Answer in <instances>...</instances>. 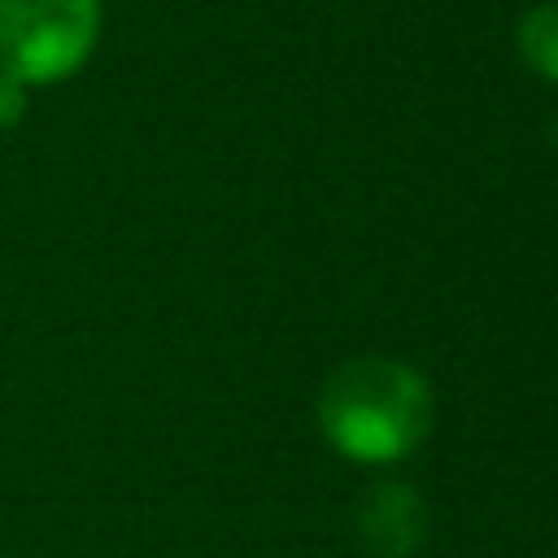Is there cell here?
Returning a JSON list of instances; mask_svg holds the SVG:
<instances>
[{
    "label": "cell",
    "mask_w": 558,
    "mask_h": 558,
    "mask_svg": "<svg viewBox=\"0 0 558 558\" xmlns=\"http://www.w3.org/2000/svg\"><path fill=\"white\" fill-rule=\"evenodd\" d=\"M436 397L418 366L384 353L340 362L318 392L323 436L353 462H397L432 432Z\"/></svg>",
    "instance_id": "obj_1"
},
{
    "label": "cell",
    "mask_w": 558,
    "mask_h": 558,
    "mask_svg": "<svg viewBox=\"0 0 558 558\" xmlns=\"http://www.w3.org/2000/svg\"><path fill=\"white\" fill-rule=\"evenodd\" d=\"M100 35V0H0V78L17 87L74 74Z\"/></svg>",
    "instance_id": "obj_2"
},
{
    "label": "cell",
    "mask_w": 558,
    "mask_h": 558,
    "mask_svg": "<svg viewBox=\"0 0 558 558\" xmlns=\"http://www.w3.org/2000/svg\"><path fill=\"white\" fill-rule=\"evenodd\" d=\"M357 536L375 558H410L427 541V501L401 484H375L357 506Z\"/></svg>",
    "instance_id": "obj_3"
},
{
    "label": "cell",
    "mask_w": 558,
    "mask_h": 558,
    "mask_svg": "<svg viewBox=\"0 0 558 558\" xmlns=\"http://www.w3.org/2000/svg\"><path fill=\"white\" fill-rule=\"evenodd\" d=\"M519 57L549 83H558V0L536 4L519 22Z\"/></svg>",
    "instance_id": "obj_4"
},
{
    "label": "cell",
    "mask_w": 558,
    "mask_h": 558,
    "mask_svg": "<svg viewBox=\"0 0 558 558\" xmlns=\"http://www.w3.org/2000/svg\"><path fill=\"white\" fill-rule=\"evenodd\" d=\"M22 105H26V87H17L13 78H0V126L17 122L22 118Z\"/></svg>",
    "instance_id": "obj_5"
}]
</instances>
